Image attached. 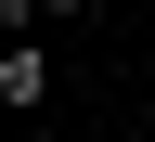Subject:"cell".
Returning a JSON list of instances; mask_svg holds the SVG:
<instances>
[{
	"label": "cell",
	"mask_w": 155,
	"mask_h": 142,
	"mask_svg": "<svg viewBox=\"0 0 155 142\" xmlns=\"http://www.w3.org/2000/svg\"><path fill=\"white\" fill-rule=\"evenodd\" d=\"M0 104H13V116L52 104V52H39V39H13V52H0Z\"/></svg>",
	"instance_id": "6da1fadb"
}]
</instances>
